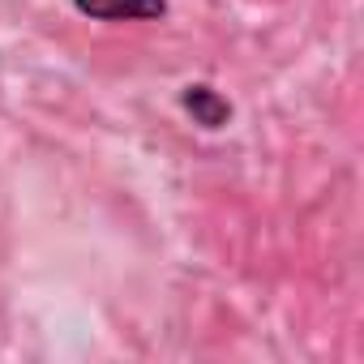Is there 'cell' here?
<instances>
[{
	"instance_id": "cell-1",
	"label": "cell",
	"mask_w": 364,
	"mask_h": 364,
	"mask_svg": "<svg viewBox=\"0 0 364 364\" xmlns=\"http://www.w3.org/2000/svg\"><path fill=\"white\" fill-rule=\"evenodd\" d=\"M73 9L95 22H154L167 14V0H73Z\"/></svg>"
},
{
	"instance_id": "cell-2",
	"label": "cell",
	"mask_w": 364,
	"mask_h": 364,
	"mask_svg": "<svg viewBox=\"0 0 364 364\" xmlns=\"http://www.w3.org/2000/svg\"><path fill=\"white\" fill-rule=\"evenodd\" d=\"M185 112L202 124V129H223L228 124V116H232V107H228V99L219 95V90H210V86H185Z\"/></svg>"
}]
</instances>
